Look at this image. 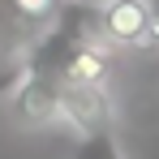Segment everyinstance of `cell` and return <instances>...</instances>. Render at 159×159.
I'll list each match as a JSON object with an SVG mask.
<instances>
[{
  "instance_id": "3957f363",
  "label": "cell",
  "mask_w": 159,
  "mask_h": 159,
  "mask_svg": "<svg viewBox=\"0 0 159 159\" xmlns=\"http://www.w3.org/2000/svg\"><path fill=\"white\" fill-rule=\"evenodd\" d=\"M69 159H125V151H120L116 129H112V125H99V129H86V133L73 138Z\"/></svg>"
},
{
  "instance_id": "7a4b0ae2",
  "label": "cell",
  "mask_w": 159,
  "mask_h": 159,
  "mask_svg": "<svg viewBox=\"0 0 159 159\" xmlns=\"http://www.w3.org/2000/svg\"><path fill=\"white\" fill-rule=\"evenodd\" d=\"M56 120H65L73 133L112 125L107 86H65V90H60V103H56Z\"/></svg>"
},
{
  "instance_id": "6da1fadb",
  "label": "cell",
  "mask_w": 159,
  "mask_h": 159,
  "mask_svg": "<svg viewBox=\"0 0 159 159\" xmlns=\"http://www.w3.org/2000/svg\"><path fill=\"white\" fill-rule=\"evenodd\" d=\"M99 39L107 48H142L159 43L151 0H99Z\"/></svg>"
},
{
  "instance_id": "5b68a950",
  "label": "cell",
  "mask_w": 159,
  "mask_h": 159,
  "mask_svg": "<svg viewBox=\"0 0 159 159\" xmlns=\"http://www.w3.org/2000/svg\"><path fill=\"white\" fill-rule=\"evenodd\" d=\"M9 9L17 13V17H26V22H52L56 9H60V0H9Z\"/></svg>"
},
{
  "instance_id": "277c9868",
  "label": "cell",
  "mask_w": 159,
  "mask_h": 159,
  "mask_svg": "<svg viewBox=\"0 0 159 159\" xmlns=\"http://www.w3.org/2000/svg\"><path fill=\"white\" fill-rule=\"evenodd\" d=\"M22 78H26L22 52H17V56H4V60H0V103H9V99H13V90L22 86Z\"/></svg>"
}]
</instances>
